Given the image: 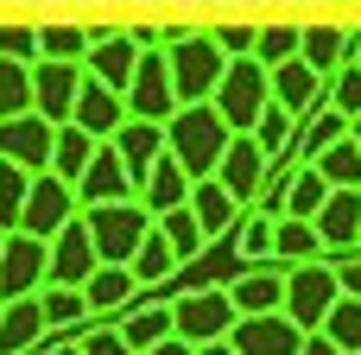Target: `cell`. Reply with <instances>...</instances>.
Returning a JSON list of instances; mask_svg holds the SVG:
<instances>
[{"label":"cell","mask_w":361,"mask_h":355,"mask_svg":"<svg viewBox=\"0 0 361 355\" xmlns=\"http://www.w3.org/2000/svg\"><path fill=\"white\" fill-rule=\"evenodd\" d=\"M197 355H241V349H235V343H203Z\"/></svg>","instance_id":"cell-49"},{"label":"cell","mask_w":361,"mask_h":355,"mask_svg":"<svg viewBox=\"0 0 361 355\" xmlns=\"http://www.w3.org/2000/svg\"><path fill=\"white\" fill-rule=\"evenodd\" d=\"M82 222H89V235H95V254L127 267V260L140 254V241L152 235V222H159V216H152L140 197H127V203H89V210H82Z\"/></svg>","instance_id":"cell-3"},{"label":"cell","mask_w":361,"mask_h":355,"mask_svg":"<svg viewBox=\"0 0 361 355\" xmlns=\"http://www.w3.org/2000/svg\"><path fill=\"white\" fill-rule=\"evenodd\" d=\"M127 267L140 273V286H159V279H171V273H178L184 260H178V248H171V235H165V229L152 222V235L140 241V254H133Z\"/></svg>","instance_id":"cell-30"},{"label":"cell","mask_w":361,"mask_h":355,"mask_svg":"<svg viewBox=\"0 0 361 355\" xmlns=\"http://www.w3.org/2000/svg\"><path fill=\"white\" fill-rule=\"evenodd\" d=\"M190 210H197V222H203V235L216 241V235H235L241 229V216L254 210V203H241L222 178H197V191H190Z\"/></svg>","instance_id":"cell-20"},{"label":"cell","mask_w":361,"mask_h":355,"mask_svg":"<svg viewBox=\"0 0 361 355\" xmlns=\"http://www.w3.org/2000/svg\"><path fill=\"white\" fill-rule=\"evenodd\" d=\"M95 152H102V140H95L89 127L63 121V127H57V159H51V172H57V178H70V184H82V172L95 165Z\"/></svg>","instance_id":"cell-27"},{"label":"cell","mask_w":361,"mask_h":355,"mask_svg":"<svg viewBox=\"0 0 361 355\" xmlns=\"http://www.w3.org/2000/svg\"><path fill=\"white\" fill-rule=\"evenodd\" d=\"M235 248H241L254 267H267V260H273V248H279V216L247 210V216H241V229H235Z\"/></svg>","instance_id":"cell-33"},{"label":"cell","mask_w":361,"mask_h":355,"mask_svg":"<svg viewBox=\"0 0 361 355\" xmlns=\"http://www.w3.org/2000/svg\"><path fill=\"white\" fill-rule=\"evenodd\" d=\"M76 197H82V210H89V203H127V197H140V191H133V172H127V159L114 152V140H102V152H95V165L82 172Z\"/></svg>","instance_id":"cell-17"},{"label":"cell","mask_w":361,"mask_h":355,"mask_svg":"<svg viewBox=\"0 0 361 355\" xmlns=\"http://www.w3.org/2000/svg\"><path fill=\"white\" fill-rule=\"evenodd\" d=\"M330 108L349 114V121H361V64H343V70L330 76Z\"/></svg>","instance_id":"cell-41"},{"label":"cell","mask_w":361,"mask_h":355,"mask_svg":"<svg viewBox=\"0 0 361 355\" xmlns=\"http://www.w3.org/2000/svg\"><path fill=\"white\" fill-rule=\"evenodd\" d=\"M32 355H82V343H76V330H70V337L57 330L51 343H38V349H32Z\"/></svg>","instance_id":"cell-46"},{"label":"cell","mask_w":361,"mask_h":355,"mask_svg":"<svg viewBox=\"0 0 361 355\" xmlns=\"http://www.w3.org/2000/svg\"><path fill=\"white\" fill-rule=\"evenodd\" d=\"M165 57H171V76H178V102H216V89L235 64L209 32H190V38L165 44Z\"/></svg>","instance_id":"cell-2"},{"label":"cell","mask_w":361,"mask_h":355,"mask_svg":"<svg viewBox=\"0 0 361 355\" xmlns=\"http://www.w3.org/2000/svg\"><path fill=\"white\" fill-rule=\"evenodd\" d=\"M330 191H336V184L324 178V165H311V159H305V165H298V178L286 184V210H279V216L317 222V216H324V203H330Z\"/></svg>","instance_id":"cell-26"},{"label":"cell","mask_w":361,"mask_h":355,"mask_svg":"<svg viewBox=\"0 0 361 355\" xmlns=\"http://www.w3.org/2000/svg\"><path fill=\"white\" fill-rule=\"evenodd\" d=\"M127 121H133L127 95H121V89H108V83H95V76H82V95H76V127H89L95 140H114Z\"/></svg>","instance_id":"cell-16"},{"label":"cell","mask_w":361,"mask_h":355,"mask_svg":"<svg viewBox=\"0 0 361 355\" xmlns=\"http://www.w3.org/2000/svg\"><path fill=\"white\" fill-rule=\"evenodd\" d=\"M190 191H197V178H190V172L165 152V159L152 165V178L140 184V203H146L152 216H165V210H184V203H190Z\"/></svg>","instance_id":"cell-24"},{"label":"cell","mask_w":361,"mask_h":355,"mask_svg":"<svg viewBox=\"0 0 361 355\" xmlns=\"http://www.w3.org/2000/svg\"><path fill=\"white\" fill-rule=\"evenodd\" d=\"M0 159L25 165V172H51V159H57V121H44L38 108L0 121Z\"/></svg>","instance_id":"cell-9"},{"label":"cell","mask_w":361,"mask_h":355,"mask_svg":"<svg viewBox=\"0 0 361 355\" xmlns=\"http://www.w3.org/2000/svg\"><path fill=\"white\" fill-rule=\"evenodd\" d=\"M317 235H324L330 260L349 254V248H361V191H330V203L317 216Z\"/></svg>","instance_id":"cell-23"},{"label":"cell","mask_w":361,"mask_h":355,"mask_svg":"<svg viewBox=\"0 0 361 355\" xmlns=\"http://www.w3.org/2000/svg\"><path fill=\"white\" fill-rule=\"evenodd\" d=\"M171 318H178V337H184L190 349H203V343H228V337H235L241 305L228 299V286H209V292L178 299V305H171Z\"/></svg>","instance_id":"cell-7"},{"label":"cell","mask_w":361,"mask_h":355,"mask_svg":"<svg viewBox=\"0 0 361 355\" xmlns=\"http://www.w3.org/2000/svg\"><path fill=\"white\" fill-rule=\"evenodd\" d=\"M311 165H324V178L336 184V191H361V140H336V146H324Z\"/></svg>","instance_id":"cell-34"},{"label":"cell","mask_w":361,"mask_h":355,"mask_svg":"<svg viewBox=\"0 0 361 355\" xmlns=\"http://www.w3.org/2000/svg\"><path fill=\"white\" fill-rule=\"evenodd\" d=\"M51 337H57V330H51V318H44L38 299L0 305V355H32L38 343H51Z\"/></svg>","instance_id":"cell-18"},{"label":"cell","mask_w":361,"mask_h":355,"mask_svg":"<svg viewBox=\"0 0 361 355\" xmlns=\"http://www.w3.org/2000/svg\"><path fill=\"white\" fill-rule=\"evenodd\" d=\"M127 108H133L140 121H171V114L184 108L165 51H146V57H140V76H133V89H127Z\"/></svg>","instance_id":"cell-11"},{"label":"cell","mask_w":361,"mask_h":355,"mask_svg":"<svg viewBox=\"0 0 361 355\" xmlns=\"http://www.w3.org/2000/svg\"><path fill=\"white\" fill-rule=\"evenodd\" d=\"M349 127H355L349 114H336V108H324V114H317V121H311V127L298 133V159H317L324 146H336V140H349Z\"/></svg>","instance_id":"cell-39"},{"label":"cell","mask_w":361,"mask_h":355,"mask_svg":"<svg viewBox=\"0 0 361 355\" xmlns=\"http://www.w3.org/2000/svg\"><path fill=\"white\" fill-rule=\"evenodd\" d=\"M89 64H63V57H38L32 64V89H38V114L44 121H76V95H82Z\"/></svg>","instance_id":"cell-10"},{"label":"cell","mask_w":361,"mask_h":355,"mask_svg":"<svg viewBox=\"0 0 361 355\" xmlns=\"http://www.w3.org/2000/svg\"><path fill=\"white\" fill-rule=\"evenodd\" d=\"M140 57H146V51H140V38H133V32H102V38L89 44V57H82V64H89V76H95V83H108V89H121V95H127V89H133V76H140Z\"/></svg>","instance_id":"cell-14"},{"label":"cell","mask_w":361,"mask_h":355,"mask_svg":"<svg viewBox=\"0 0 361 355\" xmlns=\"http://www.w3.org/2000/svg\"><path fill=\"white\" fill-rule=\"evenodd\" d=\"M298 51H305V25H260V44H254V57H260L267 70L292 64Z\"/></svg>","instance_id":"cell-38"},{"label":"cell","mask_w":361,"mask_h":355,"mask_svg":"<svg viewBox=\"0 0 361 355\" xmlns=\"http://www.w3.org/2000/svg\"><path fill=\"white\" fill-rule=\"evenodd\" d=\"M95 267H102V254H95V235H89L82 216L63 235H51V286H89Z\"/></svg>","instance_id":"cell-15"},{"label":"cell","mask_w":361,"mask_h":355,"mask_svg":"<svg viewBox=\"0 0 361 355\" xmlns=\"http://www.w3.org/2000/svg\"><path fill=\"white\" fill-rule=\"evenodd\" d=\"M0 57L38 64V25H0Z\"/></svg>","instance_id":"cell-43"},{"label":"cell","mask_w":361,"mask_h":355,"mask_svg":"<svg viewBox=\"0 0 361 355\" xmlns=\"http://www.w3.org/2000/svg\"><path fill=\"white\" fill-rule=\"evenodd\" d=\"M336 273H343V292H349V299H361V248L336 254Z\"/></svg>","instance_id":"cell-45"},{"label":"cell","mask_w":361,"mask_h":355,"mask_svg":"<svg viewBox=\"0 0 361 355\" xmlns=\"http://www.w3.org/2000/svg\"><path fill=\"white\" fill-rule=\"evenodd\" d=\"M349 133H355V140H361V121H355V127H349Z\"/></svg>","instance_id":"cell-50"},{"label":"cell","mask_w":361,"mask_h":355,"mask_svg":"<svg viewBox=\"0 0 361 355\" xmlns=\"http://www.w3.org/2000/svg\"><path fill=\"white\" fill-rule=\"evenodd\" d=\"M140 355H197L184 337H165V343H152V349H140Z\"/></svg>","instance_id":"cell-48"},{"label":"cell","mask_w":361,"mask_h":355,"mask_svg":"<svg viewBox=\"0 0 361 355\" xmlns=\"http://www.w3.org/2000/svg\"><path fill=\"white\" fill-rule=\"evenodd\" d=\"M114 152L127 159V172H133V191H140V184L152 178V165L171 152V146H165V121H140V114H133V121L114 133Z\"/></svg>","instance_id":"cell-19"},{"label":"cell","mask_w":361,"mask_h":355,"mask_svg":"<svg viewBox=\"0 0 361 355\" xmlns=\"http://www.w3.org/2000/svg\"><path fill=\"white\" fill-rule=\"evenodd\" d=\"M89 305H95V318H121V311H133V299L146 292L140 286V273L133 267H121V260H102L95 273H89Z\"/></svg>","instance_id":"cell-21"},{"label":"cell","mask_w":361,"mask_h":355,"mask_svg":"<svg viewBox=\"0 0 361 355\" xmlns=\"http://www.w3.org/2000/svg\"><path fill=\"white\" fill-rule=\"evenodd\" d=\"M241 203H260V191H267V178H273V152L254 140V133H235L228 140V152H222V172H216Z\"/></svg>","instance_id":"cell-12"},{"label":"cell","mask_w":361,"mask_h":355,"mask_svg":"<svg viewBox=\"0 0 361 355\" xmlns=\"http://www.w3.org/2000/svg\"><path fill=\"white\" fill-rule=\"evenodd\" d=\"M324 337H330V343H343L349 355H361V299H349V292L336 299V311L324 318Z\"/></svg>","instance_id":"cell-40"},{"label":"cell","mask_w":361,"mask_h":355,"mask_svg":"<svg viewBox=\"0 0 361 355\" xmlns=\"http://www.w3.org/2000/svg\"><path fill=\"white\" fill-rule=\"evenodd\" d=\"M298 355H349V349H343V343H330L324 330H311V337H305V349H298Z\"/></svg>","instance_id":"cell-47"},{"label":"cell","mask_w":361,"mask_h":355,"mask_svg":"<svg viewBox=\"0 0 361 355\" xmlns=\"http://www.w3.org/2000/svg\"><path fill=\"white\" fill-rule=\"evenodd\" d=\"M216 108H222V121L235 133H254L260 114L273 108V70L260 57H235L228 76H222V89H216Z\"/></svg>","instance_id":"cell-4"},{"label":"cell","mask_w":361,"mask_h":355,"mask_svg":"<svg viewBox=\"0 0 361 355\" xmlns=\"http://www.w3.org/2000/svg\"><path fill=\"white\" fill-rule=\"evenodd\" d=\"M305 337H311V330H298L292 311H260V318H241L228 343H235L241 355H298Z\"/></svg>","instance_id":"cell-13"},{"label":"cell","mask_w":361,"mask_h":355,"mask_svg":"<svg viewBox=\"0 0 361 355\" xmlns=\"http://www.w3.org/2000/svg\"><path fill=\"white\" fill-rule=\"evenodd\" d=\"M114 324H121V337L133 343V355L152 349V343H165V337H178V318H171V305H133V311H121Z\"/></svg>","instance_id":"cell-28"},{"label":"cell","mask_w":361,"mask_h":355,"mask_svg":"<svg viewBox=\"0 0 361 355\" xmlns=\"http://www.w3.org/2000/svg\"><path fill=\"white\" fill-rule=\"evenodd\" d=\"M228 299L241 305V318H260V311H286V267H279V260H267V267H247V273L228 286Z\"/></svg>","instance_id":"cell-22"},{"label":"cell","mask_w":361,"mask_h":355,"mask_svg":"<svg viewBox=\"0 0 361 355\" xmlns=\"http://www.w3.org/2000/svg\"><path fill=\"white\" fill-rule=\"evenodd\" d=\"M279 267H305V260H330L317 222H298V216H279V248H273Z\"/></svg>","instance_id":"cell-29"},{"label":"cell","mask_w":361,"mask_h":355,"mask_svg":"<svg viewBox=\"0 0 361 355\" xmlns=\"http://www.w3.org/2000/svg\"><path fill=\"white\" fill-rule=\"evenodd\" d=\"M228 140H235V127L222 121L216 102H184V108L165 121V146H171V159H178L190 178H216Z\"/></svg>","instance_id":"cell-1"},{"label":"cell","mask_w":361,"mask_h":355,"mask_svg":"<svg viewBox=\"0 0 361 355\" xmlns=\"http://www.w3.org/2000/svg\"><path fill=\"white\" fill-rule=\"evenodd\" d=\"M355 64H361V38H355Z\"/></svg>","instance_id":"cell-51"},{"label":"cell","mask_w":361,"mask_h":355,"mask_svg":"<svg viewBox=\"0 0 361 355\" xmlns=\"http://www.w3.org/2000/svg\"><path fill=\"white\" fill-rule=\"evenodd\" d=\"M355 38L361 32H343V25H305V64L317 70V76H336L343 64H355Z\"/></svg>","instance_id":"cell-25"},{"label":"cell","mask_w":361,"mask_h":355,"mask_svg":"<svg viewBox=\"0 0 361 355\" xmlns=\"http://www.w3.org/2000/svg\"><path fill=\"white\" fill-rule=\"evenodd\" d=\"M89 25H38V57H63V64H82L89 57Z\"/></svg>","instance_id":"cell-37"},{"label":"cell","mask_w":361,"mask_h":355,"mask_svg":"<svg viewBox=\"0 0 361 355\" xmlns=\"http://www.w3.org/2000/svg\"><path fill=\"white\" fill-rule=\"evenodd\" d=\"M343 299V273L336 260H305V267H286V311L298 330H324V318L336 311Z\"/></svg>","instance_id":"cell-5"},{"label":"cell","mask_w":361,"mask_h":355,"mask_svg":"<svg viewBox=\"0 0 361 355\" xmlns=\"http://www.w3.org/2000/svg\"><path fill=\"white\" fill-rule=\"evenodd\" d=\"M76 216H82V197H76V184H70V178H57V172H38V178H32V197H25V216H19V229L51 241V235H63Z\"/></svg>","instance_id":"cell-8"},{"label":"cell","mask_w":361,"mask_h":355,"mask_svg":"<svg viewBox=\"0 0 361 355\" xmlns=\"http://www.w3.org/2000/svg\"><path fill=\"white\" fill-rule=\"evenodd\" d=\"M32 108H38L32 64H19V57H0V121H13V114H32Z\"/></svg>","instance_id":"cell-32"},{"label":"cell","mask_w":361,"mask_h":355,"mask_svg":"<svg viewBox=\"0 0 361 355\" xmlns=\"http://www.w3.org/2000/svg\"><path fill=\"white\" fill-rule=\"evenodd\" d=\"M44 286H51V241L13 229V235L0 241V305H13V299H38Z\"/></svg>","instance_id":"cell-6"},{"label":"cell","mask_w":361,"mask_h":355,"mask_svg":"<svg viewBox=\"0 0 361 355\" xmlns=\"http://www.w3.org/2000/svg\"><path fill=\"white\" fill-rule=\"evenodd\" d=\"M38 305H44L51 330H82V324L95 318V305H89V292H82V286H44V292H38Z\"/></svg>","instance_id":"cell-31"},{"label":"cell","mask_w":361,"mask_h":355,"mask_svg":"<svg viewBox=\"0 0 361 355\" xmlns=\"http://www.w3.org/2000/svg\"><path fill=\"white\" fill-rule=\"evenodd\" d=\"M159 229L171 235V248H178V260L190 267V260H203V248H209V235H203V222H197V210L184 203V210H165L159 216Z\"/></svg>","instance_id":"cell-35"},{"label":"cell","mask_w":361,"mask_h":355,"mask_svg":"<svg viewBox=\"0 0 361 355\" xmlns=\"http://www.w3.org/2000/svg\"><path fill=\"white\" fill-rule=\"evenodd\" d=\"M209 38H216L228 57H254V44H260V25H209Z\"/></svg>","instance_id":"cell-44"},{"label":"cell","mask_w":361,"mask_h":355,"mask_svg":"<svg viewBox=\"0 0 361 355\" xmlns=\"http://www.w3.org/2000/svg\"><path fill=\"white\" fill-rule=\"evenodd\" d=\"M32 178H38V172H25V165L0 159V229H6V235H13V229H19V216H25V197H32Z\"/></svg>","instance_id":"cell-36"},{"label":"cell","mask_w":361,"mask_h":355,"mask_svg":"<svg viewBox=\"0 0 361 355\" xmlns=\"http://www.w3.org/2000/svg\"><path fill=\"white\" fill-rule=\"evenodd\" d=\"M76 343H82V355H133V343L121 337V324H82Z\"/></svg>","instance_id":"cell-42"},{"label":"cell","mask_w":361,"mask_h":355,"mask_svg":"<svg viewBox=\"0 0 361 355\" xmlns=\"http://www.w3.org/2000/svg\"><path fill=\"white\" fill-rule=\"evenodd\" d=\"M0 241H6V229H0Z\"/></svg>","instance_id":"cell-52"}]
</instances>
